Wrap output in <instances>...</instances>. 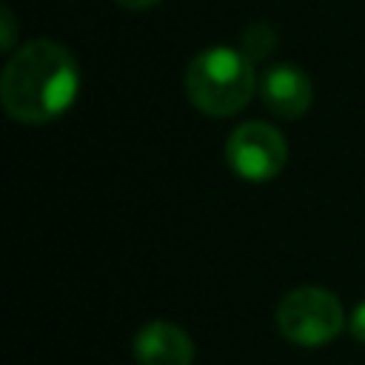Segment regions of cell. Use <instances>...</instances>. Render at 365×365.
Listing matches in <instances>:
<instances>
[{
	"label": "cell",
	"instance_id": "cell-1",
	"mask_svg": "<svg viewBox=\"0 0 365 365\" xmlns=\"http://www.w3.org/2000/svg\"><path fill=\"white\" fill-rule=\"evenodd\" d=\"M80 91L74 54L48 37H37L11 51L0 74V100L11 120L43 125L71 108Z\"/></svg>",
	"mask_w": 365,
	"mask_h": 365
},
{
	"label": "cell",
	"instance_id": "cell-10",
	"mask_svg": "<svg viewBox=\"0 0 365 365\" xmlns=\"http://www.w3.org/2000/svg\"><path fill=\"white\" fill-rule=\"evenodd\" d=\"M114 3L123 6V9H128V11H145V9L157 6L160 0H114Z\"/></svg>",
	"mask_w": 365,
	"mask_h": 365
},
{
	"label": "cell",
	"instance_id": "cell-6",
	"mask_svg": "<svg viewBox=\"0 0 365 365\" xmlns=\"http://www.w3.org/2000/svg\"><path fill=\"white\" fill-rule=\"evenodd\" d=\"M131 351L140 365H191L197 354L191 336L168 319H151L140 325Z\"/></svg>",
	"mask_w": 365,
	"mask_h": 365
},
{
	"label": "cell",
	"instance_id": "cell-9",
	"mask_svg": "<svg viewBox=\"0 0 365 365\" xmlns=\"http://www.w3.org/2000/svg\"><path fill=\"white\" fill-rule=\"evenodd\" d=\"M348 331H351V336H354L356 342H365V299L354 308V314H351V319H348Z\"/></svg>",
	"mask_w": 365,
	"mask_h": 365
},
{
	"label": "cell",
	"instance_id": "cell-4",
	"mask_svg": "<svg viewBox=\"0 0 365 365\" xmlns=\"http://www.w3.org/2000/svg\"><path fill=\"white\" fill-rule=\"evenodd\" d=\"M225 163L245 182H268L285 168L288 143L279 128L262 120H248L228 134Z\"/></svg>",
	"mask_w": 365,
	"mask_h": 365
},
{
	"label": "cell",
	"instance_id": "cell-3",
	"mask_svg": "<svg viewBox=\"0 0 365 365\" xmlns=\"http://www.w3.org/2000/svg\"><path fill=\"white\" fill-rule=\"evenodd\" d=\"M274 317L279 334L302 348H317L336 339L345 325L342 302L319 285H299L288 291L279 299Z\"/></svg>",
	"mask_w": 365,
	"mask_h": 365
},
{
	"label": "cell",
	"instance_id": "cell-8",
	"mask_svg": "<svg viewBox=\"0 0 365 365\" xmlns=\"http://www.w3.org/2000/svg\"><path fill=\"white\" fill-rule=\"evenodd\" d=\"M14 40H17V23H14V14L9 6L0 9V48L3 51H11L14 48Z\"/></svg>",
	"mask_w": 365,
	"mask_h": 365
},
{
	"label": "cell",
	"instance_id": "cell-2",
	"mask_svg": "<svg viewBox=\"0 0 365 365\" xmlns=\"http://www.w3.org/2000/svg\"><path fill=\"white\" fill-rule=\"evenodd\" d=\"M182 83L197 111L208 117H231L248 106L257 88L254 60L240 48L211 46L191 57Z\"/></svg>",
	"mask_w": 365,
	"mask_h": 365
},
{
	"label": "cell",
	"instance_id": "cell-5",
	"mask_svg": "<svg viewBox=\"0 0 365 365\" xmlns=\"http://www.w3.org/2000/svg\"><path fill=\"white\" fill-rule=\"evenodd\" d=\"M259 94L271 114L279 120H297L314 103V83L299 66L277 63L262 74Z\"/></svg>",
	"mask_w": 365,
	"mask_h": 365
},
{
	"label": "cell",
	"instance_id": "cell-7",
	"mask_svg": "<svg viewBox=\"0 0 365 365\" xmlns=\"http://www.w3.org/2000/svg\"><path fill=\"white\" fill-rule=\"evenodd\" d=\"M274 48H277V31L268 23H251V26H245L242 40H240V51L245 57L265 60Z\"/></svg>",
	"mask_w": 365,
	"mask_h": 365
}]
</instances>
